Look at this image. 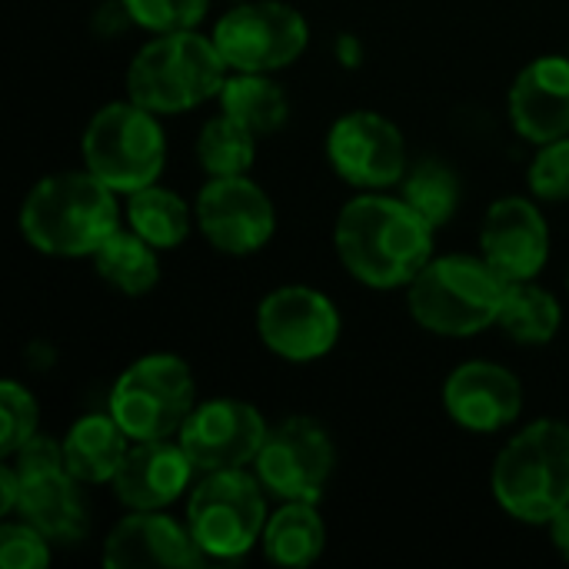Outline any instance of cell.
I'll return each instance as SVG.
<instances>
[{
	"instance_id": "1",
	"label": "cell",
	"mask_w": 569,
	"mask_h": 569,
	"mask_svg": "<svg viewBox=\"0 0 569 569\" xmlns=\"http://www.w3.org/2000/svg\"><path fill=\"white\" fill-rule=\"evenodd\" d=\"M333 250L343 270L370 290H407L433 260L437 230L387 190H360L333 223Z\"/></svg>"
},
{
	"instance_id": "2",
	"label": "cell",
	"mask_w": 569,
	"mask_h": 569,
	"mask_svg": "<svg viewBox=\"0 0 569 569\" xmlns=\"http://www.w3.org/2000/svg\"><path fill=\"white\" fill-rule=\"evenodd\" d=\"M23 240L57 260L93 257L97 247L120 230L117 190L83 170H57L40 177L20 203Z\"/></svg>"
},
{
	"instance_id": "3",
	"label": "cell",
	"mask_w": 569,
	"mask_h": 569,
	"mask_svg": "<svg viewBox=\"0 0 569 569\" xmlns=\"http://www.w3.org/2000/svg\"><path fill=\"white\" fill-rule=\"evenodd\" d=\"M490 493L517 523L547 527L569 507V423L543 417L510 437L493 460Z\"/></svg>"
},
{
	"instance_id": "4",
	"label": "cell",
	"mask_w": 569,
	"mask_h": 569,
	"mask_svg": "<svg viewBox=\"0 0 569 569\" xmlns=\"http://www.w3.org/2000/svg\"><path fill=\"white\" fill-rule=\"evenodd\" d=\"M227 77L230 67L213 37L200 30L153 33L127 67V97L157 117H173L220 97Z\"/></svg>"
},
{
	"instance_id": "5",
	"label": "cell",
	"mask_w": 569,
	"mask_h": 569,
	"mask_svg": "<svg viewBox=\"0 0 569 569\" xmlns=\"http://www.w3.org/2000/svg\"><path fill=\"white\" fill-rule=\"evenodd\" d=\"M507 287L510 283L480 253H433L407 287V307L427 333L467 340L497 327Z\"/></svg>"
},
{
	"instance_id": "6",
	"label": "cell",
	"mask_w": 569,
	"mask_h": 569,
	"mask_svg": "<svg viewBox=\"0 0 569 569\" xmlns=\"http://www.w3.org/2000/svg\"><path fill=\"white\" fill-rule=\"evenodd\" d=\"M83 167L117 193H133L160 180L167 167V133L153 110L137 100L103 103L80 137Z\"/></svg>"
},
{
	"instance_id": "7",
	"label": "cell",
	"mask_w": 569,
	"mask_h": 569,
	"mask_svg": "<svg viewBox=\"0 0 569 569\" xmlns=\"http://www.w3.org/2000/svg\"><path fill=\"white\" fill-rule=\"evenodd\" d=\"M267 490L247 467L200 473L187 500V527L210 560H240L263 540Z\"/></svg>"
},
{
	"instance_id": "8",
	"label": "cell",
	"mask_w": 569,
	"mask_h": 569,
	"mask_svg": "<svg viewBox=\"0 0 569 569\" xmlns=\"http://www.w3.org/2000/svg\"><path fill=\"white\" fill-rule=\"evenodd\" d=\"M197 407V380L183 357L147 353L133 360L110 387L107 410L137 440H170Z\"/></svg>"
},
{
	"instance_id": "9",
	"label": "cell",
	"mask_w": 569,
	"mask_h": 569,
	"mask_svg": "<svg viewBox=\"0 0 569 569\" xmlns=\"http://www.w3.org/2000/svg\"><path fill=\"white\" fill-rule=\"evenodd\" d=\"M210 37L230 70L277 73L303 57L310 23L287 0H237L220 13Z\"/></svg>"
},
{
	"instance_id": "10",
	"label": "cell",
	"mask_w": 569,
	"mask_h": 569,
	"mask_svg": "<svg viewBox=\"0 0 569 569\" xmlns=\"http://www.w3.org/2000/svg\"><path fill=\"white\" fill-rule=\"evenodd\" d=\"M333 470H337L333 437L313 417H287L277 427H270L253 460V473L260 477L263 490L280 503L287 500L320 503Z\"/></svg>"
},
{
	"instance_id": "11",
	"label": "cell",
	"mask_w": 569,
	"mask_h": 569,
	"mask_svg": "<svg viewBox=\"0 0 569 569\" xmlns=\"http://www.w3.org/2000/svg\"><path fill=\"white\" fill-rule=\"evenodd\" d=\"M343 317L337 303L307 283L270 290L257 307L260 343L287 363H317L340 343Z\"/></svg>"
},
{
	"instance_id": "12",
	"label": "cell",
	"mask_w": 569,
	"mask_h": 569,
	"mask_svg": "<svg viewBox=\"0 0 569 569\" xmlns=\"http://www.w3.org/2000/svg\"><path fill=\"white\" fill-rule=\"evenodd\" d=\"M327 163L357 190H390L410 167L407 137L377 110H347L327 130Z\"/></svg>"
},
{
	"instance_id": "13",
	"label": "cell",
	"mask_w": 569,
	"mask_h": 569,
	"mask_svg": "<svg viewBox=\"0 0 569 569\" xmlns=\"http://www.w3.org/2000/svg\"><path fill=\"white\" fill-rule=\"evenodd\" d=\"M193 213L207 243L227 257H250L277 233V207L270 193L247 173L207 177Z\"/></svg>"
},
{
	"instance_id": "14",
	"label": "cell",
	"mask_w": 569,
	"mask_h": 569,
	"mask_svg": "<svg viewBox=\"0 0 569 569\" xmlns=\"http://www.w3.org/2000/svg\"><path fill=\"white\" fill-rule=\"evenodd\" d=\"M270 427L263 413L240 397H217L193 407L177 440L197 473L253 467Z\"/></svg>"
},
{
	"instance_id": "15",
	"label": "cell",
	"mask_w": 569,
	"mask_h": 569,
	"mask_svg": "<svg viewBox=\"0 0 569 569\" xmlns=\"http://www.w3.org/2000/svg\"><path fill=\"white\" fill-rule=\"evenodd\" d=\"M480 257L507 280H537L550 263V223L537 200L500 197L480 223Z\"/></svg>"
},
{
	"instance_id": "16",
	"label": "cell",
	"mask_w": 569,
	"mask_h": 569,
	"mask_svg": "<svg viewBox=\"0 0 569 569\" xmlns=\"http://www.w3.org/2000/svg\"><path fill=\"white\" fill-rule=\"evenodd\" d=\"M447 417L470 433H500L523 413L520 377L493 360H467L443 380Z\"/></svg>"
},
{
	"instance_id": "17",
	"label": "cell",
	"mask_w": 569,
	"mask_h": 569,
	"mask_svg": "<svg viewBox=\"0 0 569 569\" xmlns=\"http://www.w3.org/2000/svg\"><path fill=\"white\" fill-rule=\"evenodd\" d=\"M203 563H210V557L200 550L190 527L163 510H130L103 540V567L110 569H197Z\"/></svg>"
},
{
	"instance_id": "18",
	"label": "cell",
	"mask_w": 569,
	"mask_h": 569,
	"mask_svg": "<svg viewBox=\"0 0 569 569\" xmlns=\"http://www.w3.org/2000/svg\"><path fill=\"white\" fill-rule=\"evenodd\" d=\"M197 477L180 440H137L110 487L127 510H167L197 483Z\"/></svg>"
},
{
	"instance_id": "19",
	"label": "cell",
	"mask_w": 569,
	"mask_h": 569,
	"mask_svg": "<svg viewBox=\"0 0 569 569\" xmlns=\"http://www.w3.org/2000/svg\"><path fill=\"white\" fill-rule=\"evenodd\" d=\"M513 130L530 143H547L569 133V53L533 57L507 93Z\"/></svg>"
},
{
	"instance_id": "20",
	"label": "cell",
	"mask_w": 569,
	"mask_h": 569,
	"mask_svg": "<svg viewBox=\"0 0 569 569\" xmlns=\"http://www.w3.org/2000/svg\"><path fill=\"white\" fill-rule=\"evenodd\" d=\"M83 483L63 467L37 477H20L17 517L33 523L50 543L70 547L87 537L90 510L83 500Z\"/></svg>"
},
{
	"instance_id": "21",
	"label": "cell",
	"mask_w": 569,
	"mask_h": 569,
	"mask_svg": "<svg viewBox=\"0 0 569 569\" xmlns=\"http://www.w3.org/2000/svg\"><path fill=\"white\" fill-rule=\"evenodd\" d=\"M63 463L83 487L110 483L130 450V437L113 420V413H87L63 433Z\"/></svg>"
},
{
	"instance_id": "22",
	"label": "cell",
	"mask_w": 569,
	"mask_h": 569,
	"mask_svg": "<svg viewBox=\"0 0 569 569\" xmlns=\"http://www.w3.org/2000/svg\"><path fill=\"white\" fill-rule=\"evenodd\" d=\"M260 550L277 567H310L327 550V523L317 510V503L287 500L280 510L270 513L263 527Z\"/></svg>"
},
{
	"instance_id": "23",
	"label": "cell",
	"mask_w": 569,
	"mask_h": 569,
	"mask_svg": "<svg viewBox=\"0 0 569 569\" xmlns=\"http://www.w3.org/2000/svg\"><path fill=\"white\" fill-rule=\"evenodd\" d=\"M217 100L227 117H233L257 137H270V133L283 130V123L290 120V97H287L283 83L273 80V73L230 70Z\"/></svg>"
},
{
	"instance_id": "24",
	"label": "cell",
	"mask_w": 569,
	"mask_h": 569,
	"mask_svg": "<svg viewBox=\"0 0 569 569\" xmlns=\"http://www.w3.org/2000/svg\"><path fill=\"white\" fill-rule=\"evenodd\" d=\"M123 217H127V227L137 230L157 250L180 247L190 237L193 223H197L193 207L177 190L160 187V183H150V187H140V190L127 193Z\"/></svg>"
},
{
	"instance_id": "25",
	"label": "cell",
	"mask_w": 569,
	"mask_h": 569,
	"mask_svg": "<svg viewBox=\"0 0 569 569\" xmlns=\"http://www.w3.org/2000/svg\"><path fill=\"white\" fill-rule=\"evenodd\" d=\"M93 270L103 283H110L113 290L127 293V297H143L160 283V257L157 247L147 243L137 230H113L97 253L90 257Z\"/></svg>"
},
{
	"instance_id": "26",
	"label": "cell",
	"mask_w": 569,
	"mask_h": 569,
	"mask_svg": "<svg viewBox=\"0 0 569 569\" xmlns=\"http://www.w3.org/2000/svg\"><path fill=\"white\" fill-rule=\"evenodd\" d=\"M497 327L520 347H543L563 327L560 300L537 280H520L507 287V300Z\"/></svg>"
},
{
	"instance_id": "27",
	"label": "cell",
	"mask_w": 569,
	"mask_h": 569,
	"mask_svg": "<svg viewBox=\"0 0 569 569\" xmlns=\"http://www.w3.org/2000/svg\"><path fill=\"white\" fill-rule=\"evenodd\" d=\"M400 197L433 227L443 230L463 200V183L453 163L440 160V157H420L407 167L403 180H400Z\"/></svg>"
},
{
	"instance_id": "28",
	"label": "cell",
	"mask_w": 569,
	"mask_h": 569,
	"mask_svg": "<svg viewBox=\"0 0 569 569\" xmlns=\"http://www.w3.org/2000/svg\"><path fill=\"white\" fill-rule=\"evenodd\" d=\"M257 140L253 130L220 110V117H210L197 133V163L207 177L250 173L257 163Z\"/></svg>"
},
{
	"instance_id": "29",
	"label": "cell",
	"mask_w": 569,
	"mask_h": 569,
	"mask_svg": "<svg viewBox=\"0 0 569 569\" xmlns=\"http://www.w3.org/2000/svg\"><path fill=\"white\" fill-rule=\"evenodd\" d=\"M0 457L17 453L30 437L40 433V407L37 397L17 383V380H3L0 383Z\"/></svg>"
},
{
	"instance_id": "30",
	"label": "cell",
	"mask_w": 569,
	"mask_h": 569,
	"mask_svg": "<svg viewBox=\"0 0 569 569\" xmlns=\"http://www.w3.org/2000/svg\"><path fill=\"white\" fill-rule=\"evenodd\" d=\"M133 27L147 33L197 30L207 20L210 0H123Z\"/></svg>"
},
{
	"instance_id": "31",
	"label": "cell",
	"mask_w": 569,
	"mask_h": 569,
	"mask_svg": "<svg viewBox=\"0 0 569 569\" xmlns=\"http://www.w3.org/2000/svg\"><path fill=\"white\" fill-rule=\"evenodd\" d=\"M527 187L537 200L547 203L569 200V133L537 143V153L527 167Z\"/></svg>"
},
{
	"instance_id": "32",
	"label": "cell",
	"mask_w": 569,
	"mask_h": 569,
	"mask_svg": "<svg viewBox=\"0 0 569 569\" xmlns=\"http://www.w3.org/2000/svg\"><path fill=\"white\" fill-rule=\"evenodd\" d=\"M50 563V540L27 520H7L0 527V567L43 569Z\"/></svg>"
},
{
	"instance_id": "33",
	"label": "cell",
	"mask_w": 569,
	"mask_h": 569,
	"mask_svg": "<svg viewBox=\"0 0 569 569\" xmlns=\"http://www.w3.org/2000/svg\"><path fill=\"white\" fill-rule=\"evenodd\" d=\"M3 460L13 463L17 477H37V473H50V470H63L67 467L63 463V443L53 440V437H43V433L30 437L17 453H10Z\"/></svg>"
},
{
	"instance_id": "34",
	"label": "cell",
	"mask_w": 569,
	"mask_h": 569,
	"mask_svg": "<svg viewBox=\"0 0 569 569\" xmlns=\"http://www.w3.org/2000/svg\"><path fill=\"white\" fill-rule=\"evenodd\" d=\"M17 503H20V477L13 470V463L3 460V467H0V513L3 517H13L17 513Z\"/></svg>"
},
{
	"instance_id": "35",
	"label": "cell",
	"mask_w": 569,
	"mask_h": 569,
	"mask_svg": "<svg viewBox=\"0 0 569 569\" xmlns=\"http://www.w3.org/2000/svg\"><path fill=\"white\" fill-rule=\"evenodd\" d=\"M547 533H550V543H553V550L569 560V507H563L550 523H547Z\"/></svg>"
},
{
	"instance_id": "36",
	"label": "cell",
	"mask_w": 569,
	"mask_h": 569,
	"mask_svg": "<svg viewBox=\"0 0 569 569\" xmlns=\"http://www.w3.org/2000/svg\"><path fill=\"white\" fill-rule=\"evenodd\" d=\"M337 50H340V60H343L347 67H357L360 53H357V40H353V37H340Z\"/></svg>"
},
{
	"instance_id": "37",
	"label": "cell",
	"mask_w": 569,
	"mask_h": 569,
	"mask_svg": "<svg viewBox=\"0 0 569 569\" xmlns=\"http://www.w3.org/2000/svg\"><path fill=\"white\" fill-rule=\"evenodd\" d=\"M567 290H569V270H567Z\"/></svg>"
}]
</instances>
